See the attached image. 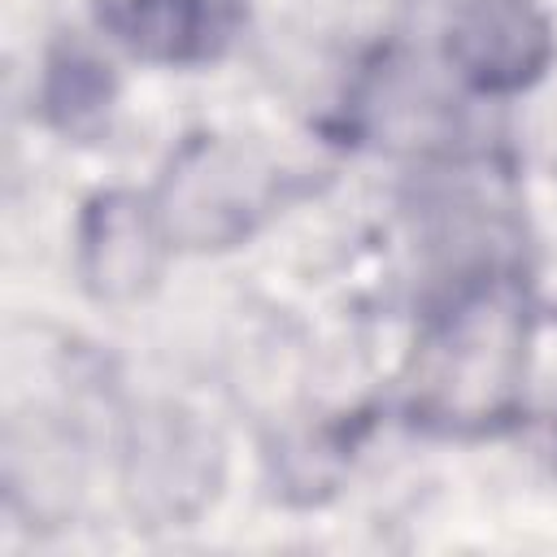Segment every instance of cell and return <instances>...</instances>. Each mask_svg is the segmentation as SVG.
Instances as JSON below:
<instances>
[{
  "mask_svg": "<svg viewBox=\"0 0 557 557\" xmlns=\"http://www.w3.org/2000/svg\"><path fill=\"white\" fill-rule=\"evenodd\" d=\"M531 305L513 278L466 287L418 339L409 413L444 435H483L513 418L527 379Z\"/></svg>",
  "mask_w": 557,
  "mask_h": 557,
  "instance_id": "6da1fadb",
  "label": "cell"
},
{
  "mask_svg": "<svg viewBox=\"0 0 557 557\" xmlns=\"http://www.w3.org/2000/svg\"><path fill=\"white\" fill-rule=\"evenodd\" d=\"M278 205V170L222 135L187 139L152 196L161 231L187 252H218L244 244Z\"/></svg>",
  "mask_w": 557,
  "mask_h": 557,
  "instance_id": "7a4b0ae2",
  "label": "cell"
},
{
  "mask_svg": "<svg viewBox=\"0 0 557 557\" xmlns=\"http://www.w3.org/2000/svg\"><path fill=\"white\" fill-rule=\"evenodd\" d=\"M553 22L535 0H457L444 26V57L483 96L531 87L553 61Z\"/></svg>",
  "mask_w": 557,
  "mask_h": 557,
  "instance_id": "3957f363",
  "label": "cell"
},
{
  "mask_svg": "<svg viewBox=\"0 0 557 557\" xmlns=\"http://www.w3.org/2000/svg\"><path fill=\"white\" fill-rule=\"evenodd\" d=\"M161 218L135 191H100L78 218V278L96 300H139L161 274Z\"/></svg>",
  "mask_w": 557,
  "mask_h": 557,
  "instance_id": "277c9868",
  "label": "cell"
},
{
  "mask_svg": "<svg viewBox=\"0 0 557 557\" xmlns=\"http://www.w3.org/2000/svg\"><path fill=\"white\" fill-rule=\"evenodd\" d=\"M218 461V444L200 422L183 413L144 418L126 448V487L135 509L161 522L200 513V505L213 496Z\"/></svg>",
  "mask_w": 557,
  "mask_h": 557,
  "instance_id": "5b68a950",
  "label": "cell"
},
{
  "mask_svg": "<svg viewBox=\"0 0 557 557\" xmlns=\"http://www.w3.org/2000/svg\"><path fill=\"white\" fill-rule=\"evenodd\" d=\"M244 0H100L104 26L144 61L205 65L244 26Z\"/></svg>",
  "mask_w": 557,
  "mask_h": 557,
  "instance_id": "8992f818",
  "label": "cell"
},
{
  "mask_svg": "<svg viewBox=\"0 0 557 557\" xmlns=\"http://www.w3.org/2000/svg\"><path fill=\"white\" fill-rule=\"evenodd\" d=\"M113 100H117V78L109 70V61H100L87 44L61 39L48 52L44 83H39V104H44V117L61 135L91 139L109 122Z\"/></svg>",
  "mask_w": 557,
  "mask_h": 557,
  "instance_id": "52a82bcc",
  "label": "cell"
}]
</instances>
